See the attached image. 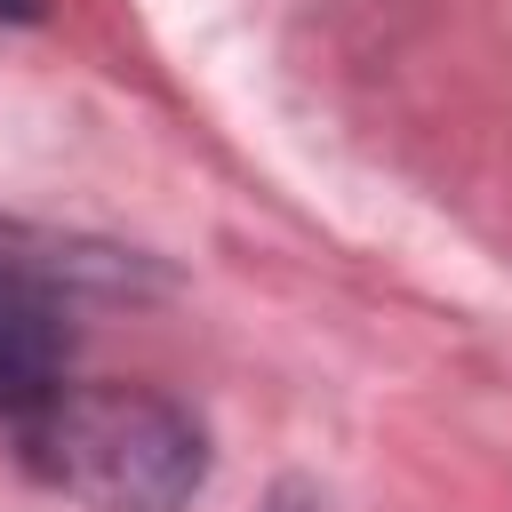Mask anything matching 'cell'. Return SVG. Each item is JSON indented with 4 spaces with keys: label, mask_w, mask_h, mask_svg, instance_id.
I'll return each instance as SVG.
<instances>
[{
    "label": "cell",
    "mask_w": 512,
    "mask_h": 512,
    "mask_svg": "<svg viewBox=\"0 0 512 512\" xmlns=\"http://www.w3.org/2000/svg\"><path fill=\"white\" fill-rule=\"evenodd\" d=\"M24 456L40 480L96 512H176L200 488L192 416L128 384H64L24 416Z\"/></svg>",
    "instance_id": "1"
},
{
    "label": "cell",
    "mask_w": 512,
    "mask_h": 512,
    "mask_svg": "<svg viewBox=\"0 0 512 512\" xmlns=\"http://www.w3.org/2000/svg\"><path fill=\"white\" fill-rule=\"evenodd\" d=\"M64 392V320L24 280H0V416H32Z\"/></svg>",
    "instance_id": "2"
}]
</instances>
